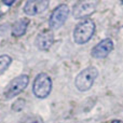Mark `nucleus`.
I'll return each mask as SVG.
<instances>
[{
  "mask_svg": "<svg viewBox=\"0 0 123 123\" xmlns=\"http://www.w3.org/2000/svg\"><path fill=\"white\" fill-rule=\"evenodd\" d=\"M28 82H29V78H28V76H26V74H22V76H18L15 79H13V80L9 83V85L6 86V91H4V96H6V98L10 99V98L18 95L21 92H23L24 90H25Z\"/></svg>",
  "mask_w": 123,
  "mask_h": 123,
  "instance_id": "4",
  "label": "nucleus"
},
{
  "mask_svg": "<svg viewBox=\"0 0 123 123\" xmlns=\"http://www.w3.org/2000/svg\"><path fill=\"white\" fill-rule=\"evenodd\" d=\"M13 0H10V1H3V3L4 4H8V6H11V4H13Z\"/></svg>",
  "mask_w": 123,
  "mask_h": 123,
  "instance_id": "14",
  "label": "nucleus"
},
{
  "mask_svg": "<svg viewBox=\"0 0 123 123\" xmlns=\"http://www.w3.org/2000/svg\"><path fill=\"white\" fill-rule=\"evenodd\" d=\"M113 43L111 39H104L92 50V56L95 58H104L112 51Z\"/></svg>",
  "mask_w": 123,
  "mask_h": 123,
  "instance_id": "8",
  "label": "nucleus"
},
{
  "mask_svg": "<svg viewBox=\"0 0 123 123\" xmlns=\"http://www.w3.org/2000/svg\"><path fill=\"white\" fill-rule=\"evenodd\" d=\"M11 62V57L9 55H1L0 56V74H2L6 69L8 67L10 66Z\"/></svg>",
  "mask_w": 123,
  "mask_h": 123,
  "instance_id": "11",
  "label": "nucleus"
},
{
  "mask_svg": "<svg viewBox=\"0 0 123 123\" xmlns=\"http://www.w3.org/2000/svg\"><path fill=\"white\" fill-rule=\"evenodd\" d=\"M24 105H25V100L24 99H17L16 102L13 104L12 109L15 111H21L24 108Z\"/></svg>",
  "mask_w": 123,
  "mask_h": 123,
  "instance_id": "13",
  "label": "nucleus"
},
{
  "mask_svg": "<svg viewBox=\"0 0 123 123\" xmlns=\"http://www.w3.org/2000/svg\"><path fill=\"white\" fill-rule=\"evenodd\" d=\"M96 3L92 1H82L78 2L74 8V18H83L91 15L95 10Z\"/></svg>",
  "mask_w": 123,
  "mask_h": 123,
  "instance_id": "6",
  "label": "nucleus"
},
{
  "mask_svg": "<svg viewBox=\"0 0 123 123\" xmlns=\"http://www.w3.org/2000/svg\"><path fill=\"white\" fill-rule=\"evenodd\" d=\"M52 90V80L47 74H39L36 77L32 86L34 94L38 98H45Z\"/></svg>",
  "mask_w": 123,
  "mask_h": 123,
  "instance_id": "3",
  "label": "nucleus"
},
{
  "mask_svg": "<svg viewBox=\"0 0 123 123\" xmlns=\"http://www.w3.org/2000/svg\"><path fill=\"white\" fill-rule=\"evenodd\" d=\"M94 31H95L94 22L90 18H86L84 21L80 22L79 24H77L76 28L74 30V39L78 44L86 43L94 35Z\"/></svg>",
  "mask_w": 123,
  "mask_h": 123,
  "instance_id": "1",
  "label": "nucleus"
},
{
  "mask_svg": "<svg viewBox=\"0 0 123 123\" xmlns=\"http://www.w3.org/2000/svg\"><path fill=\"white\" fill-rule=\"evenodd\" d=\"M54 42V36L51 30H44L40 32L36 38V45L40 50H49Z\"/></svg>",
  "mask_w": 123,
  "mask_h": 123,
  "instance_id": "9",
  "label": "nucleus"
},
{
  "mask_svg": "<svg viewBox=\"0 0 123 123\" xmlns=\"http://www.w3.org/2000/svg\"><path fill=\"white\" fill-rule=\"evenodd\" d=\"M49 1L47 0H29L24 6V12L27 15H36L47 10Z\"/></svg>",
  "mask_w": 123,
  "mask_h": 123,
  "instance_id": "7",
  "label": "nucleus"
},
{
  "mask_svg": "<svg viewBox=\"0 0 123 123\" xmlns=\"http://www.w3.org/2000/svg\"><path fill=\"white\" fill-rule=\"evenodd\" d=\"M29 25V19L28 18H21L14 22L12 25V35L15 37H21L27 30V27Z\"/></svg>",
  "mask_w": 123,
  "mask_h": 123,
  "instance_id": "10",
  "label": "nucleus"
},
{
  "mask_svg": "<svg viewBox=\"0 0 123 123\" xmlns=\"http://www.w3.org/2000/svg\"><path fill=\"white\" fill-rule=\"evenodd\" d=\"M98 71L95 67H87L84 70L80 72V74L77 76L76 81H74V84H76L77 89L81 92L87 91L92 87L95 79L97 78Z\"/></svg>",
  "mask_w": 123,
  "mask_h": 123,
  "instance_id": "2",
  "label": "nucleus"
},
{
  "mask_svg": "<svg viewBox=\"0 0 123 123\" xmlns=\"http://www.w3.org/2000/svg\"><path fill=\"white\" fill-rule=\"evenodd\" d=\"M111 123H122V122L120 121V120H113V121L111 122Z\"/></svg>",
  "mask_w": 123,
  "mask_h": 123,
  "instance_id": "15",
  "label": "nucleus"
},
{
  "mask_svg": "<svg viewBox=\"0 0 123 123\" xmlns=\"http://www.w3.org/2000/svg\"><path fill=\"white\" fill-rule=\"evenodd\" d=\"M19 123H43V121L38 116H28V117L23 118Z\"/></svg>",
  "mask_w": 123,
  "mask_h": 123,
  "instance_id": "12",
  "label": "nucleus"
},
{
  "mask_svg": "<svg viewBox=\"0 0 123 123\" xmlns=\"http://www.w3.org/2000/svg\"><path fill=\"white\" fill-rule=\"evenodd\" d=\"M69 14V8L66 4H60L55 10L52 12L51 16H50V27L52 29H58L61 26L66 22Z\"/></svg>",
  "mask_w": 123,
  "mask_h": 123,
  "instance_id": "5",
  "label": "nucleus"
},
{
  "mask_svg": "<svg viewBox=\"0 0 123 123\" xmlns=\"http://www.w3.org/2000/svg\"><path fill=\"white\" fill-rule=\"evenodd\" d=\"M122 4H123V1H122Z\"/></svg>",
  "mask_w": 123,
  "mask_h": 123,
  "instance_id": "16",
  "label": "nucleus"
}]
</instances>
